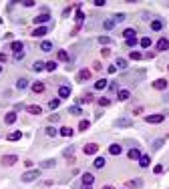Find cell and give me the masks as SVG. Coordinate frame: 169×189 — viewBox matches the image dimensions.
<instances>
[{
  "mask_svg": "<svg viewBox=\"0 0 169 189\" xmlns=\"http://www.w3.org/2000/svg\"><path fill=\"white\" fill-rule=\"evenodd\" d=\"M39 175H40L39 169H30V171H26V173H24L20 179H22L24 183H28V181H34V179H39Z\"/></svg>",
  "mask_w": 169,
  "mask_h": 189,
  "instance_id": "cell-1",
  "label": "cell"
},
{
  "mask_svg": "<svg viewBox=\"0 0 169 189\" xmlns=\"http://www.w3.org/2000/svg\"><path fill=\"white\" fill-rule=\"evenodd\" d=\"M48 20H50V12L46 10V8L42 10V14L34 16V24H42V26H44V22H48Z\"/></svg>",
  "mask_w": 169,
  "mask_h": 189,
  "instance_id": "cell-2",
  "label": "cell"
},
{
  "mask_svg": "<svg viewBox=\"0 0 169 189\" xmlns=\"http://www.w3.org/2000/svg\"><path fill=\"white\" fill-rule=\"evenodd\" d=\"M30 91L34 93V94H42V93L46 91V85L42 83V81H36V83H32V85H30Z\"/></svg>",
  "mask_w": 169,
  "mask_h": 189,
  "instance_id": "cell-3",
  "label": "cell"
},
{
  "mask_svg": "<svg viewBox=\"0 0 169 189\" xmlns=\"http://www.w3.org/2000/svg\"><path fill=\"white\" fill-rule=\"evenodd\" d=\"M155 48H157L159 53H165V50H169V38H159V40L155 42Z\"/></svg>",
  "mask_w": 169,
  "mask_h": 189,
  "instance_id": "cell-4",
  "label": "cell"
},
{
  "mask_svg": "<svg viewBox=\"0 0 169 189\" xmlns=\"http://www.w3.org/2000/svg\"><path fill=\"white\" fill-rule=\"evenodd\" d=\"M16 161H18V157H16V155H4L2 159H0V163H2L4 167H12Z\"/></svg>",
  "mask_w": 169,
  "mask_h": 189,
  "instance_id": "cell-5",
  "label": "cell"
},
{
  "mask_svg": "<svg viewBox=\"0 0 169 189\" xmlns=\"http://www.w3.org/2000/svg\"><path fill=\"white\" fill-rule=\"evenodd\" d=\"M89 79H91V71H89V68H81L79 75H77V81L79 83H87Z\"/></svg>",
  "mask_w": 169,
  "mask_h": 189,
  "instance_id": "cell-6",
  "label": "cell"
},
{
  "mask_svg": "<svg viewBox=\"0 0 169 189\" xmlns=\"http://www.w3.org/2000/svg\"><path fill=\"white\" fill-rule=\"evenodd\" d=\"M83 151H84V155H95V153L99 151V145L97 143H87L83 147Z\"/></svg>",
  "mask_w": 169,
  "mask_h": 189,
  "instance_id": "cell-7",
  "label": "cell"
},
{
  "mask_svg": "<svg viewBox=\"0 0 169 189\" xmlns=\"http://www.w3.org/2000/svg\"><path fill=\"white\" fill-rule=\"evenodd\" d=\"M143 187V179H131L125 183V189H141Z\"/></svg>",
  "mask_w": 169,
  "mask_h": 189,
  "instance_id": "cell-8",
  "label": "cell"
},
{
  "mask_svg": "<svg viewBox=\"0 0 169 189\" xmlns=\"http://www.w3.org/2000/svg\"><path fill=\"white\" fill-rule=\"evenodd\" d=\"M71 97V87L69 85H61L58 87V99H69Z\"/></svg>",
  "mask_w": 169,
  "mask_h": 189,
  "instance_id": "cell-9",
  "label": "cell"
},
{
  "mask_svg": "<svg viewBox=\"0 0 169 189\" xmlns=\"http://www.w3.org/2000/svg\"><path fill=\"white\" fill-rule=\"evenodd\" d=\"M145 123H149V125H153V123H163V115H147Z\"/></svg>",
  "mask_w": 169,
  "mask_h": 189,
  "instance_id": "cell-10",
  "label": "cell"
},
{
  "mask_svg": "<svg viewBox=\"0 0 169 189\" xmlns=\"http://www.w3.org/2000/svg\"><path fill=\"white\" fill-rule=\"evenodd\" d=\"M151 30H155V32L163 30V20L161 18H153L151 20Z\"/></svg>",
  "mask_w": 169,
  "mask_h": 189,
  "instance_id": "cell-11",
  "label": "cell"
},
{
  "mask_svg": "<svg viewBox=\"0 0 169 189\" xmlns=\"http://www.w3.org/2000/svg\"><path fill=\"white\" fill-rule=\"evenodd\" d=\"M8 46H10V50H12V53H16V54H18V53H22V48H24V44H22L20 40H14V42H10Z\"/></svg>",
  "mask_w": 169,
  "mask_h": 189,
  "instance_id": "cell-12",
  "label": "cell"
},
{
  "mask_svg": "<svg viewBox=\"0 0 169 189\" xmlns=\"http://www.w3.org/2000/svg\"><path fill=\"white\" fill-rule=\"evenodd\" d=\"M153 89H155V91H165V89H167V81L165 79H157L153 83Z\"/></svg>",
  "mask_w": 169,
  "mask_h": 189,
  "instance_id": "cell-13",
  "label": "cell"
},
{
  "mask_svg": "<svg viewBox=\"0 0 169 189\" xmlns=\"http://www.w3.org/2000/svg\"><path fill=\"white\" fill-rule=\"evenodd\" d=\"M139 157H141V151H139V149H129V151H127V159H131V161H139Z\"/></svg>",
  "mask_w": 169,
  "mask_h": 189,
  "instance_id": "cell-14",
  "label": "cell"
},
{
  "mask_svg": "<svg viewBox=\"0 0 169 189\" xmlns=\"http://www.w3.org/2000/svg\"><path fill=\"white\" fill-rule=\"evenodd\" d=\"M95 183V175L93 173H83V185H93Z\"/></svg>",
  "mask_w": 169,
  "mask_h": 189,
  "instance_id": "cell-15",
  "label": "cell"
},
{
  "mask_svg": "<svg viewBox=\"0 0 169 189\" xmlns=\"http://www.w3.org/2000/svg\"><path fill=\"white\" fill-rule=\"evenodd\" d=\"M14 121H16V111H10V113H6V117H4V123H6V125H12Z\"/></svg>",
  "mask_w": 169,
  "mask_h": 189,
  "instance_id": "cell-16",
  "label": "cell"
},
{
  "mask_svg": "<svg viewBox=\"0 0 169 189\" xmlns=\"http://www.w3.org/2000/svg\"><path fill=\"white\" fill-rule=\"evenodd\" d=\"M46 32H48V28H46V26H39V28H34V30H32V36L39 38V36H44Z\"/></svg>",
  "mask_w": 169,
  "mask_h": 189,
  "instance_id": "cell-17",
  "label": "cell"
},
{
  "mask_svg": "<svg viewBox=\"0 0 169 189\" xmlns=\"http://www.w3.org/2000/svg\"><path fill=\"white\" fill-rule=\"evenodd\" d=\"M28 113L30 115H42V107H39V105H28Z\"/></svg>",
  "mask_w": 169,
  "mask_h": 189,
  "instance_id": "cell-18",
  "label": "cell"
},
{
  "mask_svg": "<svg viewBox=\"0 0 169 189\" xmlns=\"http://www.w3.org/2000/svg\"><path fill=\"white\" fill-rule=\"evenodd\" d=\"M149 163H151V157H149V155H141V157H139V165H141L143 169H145V167H149Z\"/></svg>",
  "mask_w": 169,
  "mask_h": 189,
  "instance_id": "cell-19",
  "label": "cell"
},
{
  "mask_svg": "<svg viewBox=\"0 0 169 189\" xmlns=\"http://www.w3.org/2000/svg\"><path fill=\"white\" fill-rule=\"evenodd\" d=\"M119 94H117V99H119V101H127V99L131 97V93L127 91V89H121V91H117Z\"/></svg>",
  "mask_w": 169,
  "mask_h": 189,
  "instance_id": "cell-20",
  "label": "cell"
},
{
  "mask_svg": "<svg viewBox=\"0 0 169 189\" xmlns=\"http://www.w3.org/2000/svg\"><path fill=\"white\" fill-rule=\"evenodd\" d=\"M44 68H46V62H42V61H36L32 64V71L34 72H40V71H44Z\"/></svg>",
  "mask_w": 169,
  "mask_h": 189,
  "instance_id": "cell-21",
  "label": "cell"
},
{
  "mask_svg": "<svg viewBox=\"0 0 169 189\" xmlns=\"http://www.w3.org/2000/svg\"><path fill=\"white\" fill-rule=\"evenodd\" d=\"M57 58L61 62H69V53H66V50H58L57 53Z\"/></svg>",
  "mask_w": 169,
  "mask_h": 189,
  "instance_id": "cell-22",
  "label": "cell"
},
{
  "mask_svg": "<svg viewBox=\"0 0 169 189\" xmlns=\"http://www.w3.org/2000/svg\"><path fill=\"white\" fill-rule=\"evenodd\" d=\"M40 50L50 53V50H53V42H50V40H42V42H40Z\"/></svg>",
  "mask_w": 169,
  "mask_h": 189,
  "instance_id": "cell-23",
  "label": "cell"
},
{
  "mask_svg": "<svg viewBox=\"0 0 169 189\" xmlns=\"http://www.w3.org/2000/svg\"><path fill=\"white\" fill-rule=\"evenodd\" d=\"M95 89L97 91H103V89H107V79H99L95 83Z\"/></svg>",
  "mask_w": 169,
  "mask_h": 189,
  "instance_id": "cell-24",
  "label": "cell"
},
{
  "mask_svg": "<svg viewBox=\"0 0 169 189\" xmlns=\"http://www.w3.org/2000/svg\"><path fill=\"white\" fill-rule=\"evenodd\" d=\"M109 153H111V155H121V145L113 143L111 147H109Z\"/></svg>",
  "mask_w": 169,
  "mask_h": 189,
  "instance_id": "cell-25",
  "label": "cell"
},
{
  "mask_svg": "<svg viewBox=\"0 0 169 189\" xmlns=\"http://www.w3.org/2000/svg\"><path fill=\"white\" fill-rule=\"evenodd\" d=\"M26 87H28V79H18V83H16V89H18V91H24Z\"/></svg>",
  "mask_w": 169,
  "mask_h": 189,
  "instance_id": "cell-26",
  "label": "cell"
},
{
  "mask_svg": "<svg viewBox=\"0 0 169 189\" xmlns=\"http://www.w3.org/2000/svg\"><path fill=\"white\" fill-rule=\"evenodd\" d=\"M123 36H125V40L135 38V28H125V30H123Z\"/></svg>",
  "mask_w": 169,
  "mask_h": 189,
  "instance_id": "cell-27",
  "label": "cell"
},
{
  "mask_svg": "<svg viewBox=\"0 0 169 189\" xmlns=\"http://www.w3.org/2000/svg\"><path fill=\"white\" fill-rule=\"evenodd\" d=\"M54 165H57V161H54V159H48V161H42V163H40L42 169H50V167H54Z\"/></svg>",
  "mask_w": 169,
  "mask_h": 189,
  "instance_id": "cell-28",
  "label": "cell"
},
{
  "mask_svg": "<svg viewBox=\"0 0 169 189\" xmlns=\"http://www.w3.org/2000/svg\"><path fill=\"white\" fill-rule=\"evenodd\" d=\"M97 103H99V107H111V99L109 97H101Z\"/></svg>",
  "mask_w": 169,
  "mask_h": 189,
  "instance_id": "cell-29",
  "label": "cell"
},
{
  "mask_svg": "<svg viewBox=\"0 0 169 189\" xmlns=\"http://www.w3.org/2000/svg\"><path fill=\"white\" fill-rule=\"evenodd\" d=\"M139 44H141L143 48H149V46L153 44V42H151V38H149V36H143V38H141V42H139Z\"/></svg>",
  "mask_w": 169,
  "mask_h": 189,
  "instance_id": "cell-30",
  "label": "cell"
},
{
  "mask_svg": "<svg viewBox=\"0 0 169 189\" xmlns=\"http://www.w3.org/2000/svg\"><path fill=\"white\" fill-rule=\"evenodd\" d=\"M69 113H71V115H75V117H79V115L83 113V109H81V107H77V105H73V107L69 109Z\"/></svg>",
  "mask_w": 169,
  "mask_h": 189,
  "instance_id": "cell-31",
  "label": "cell"
},
{
  "mask_svg": "<svg viewBox=\"0 0 169 189\" xmlns=\"http://www.w3.org/2000/svg\"><path fill=\"white\" fill-rule=\"evenodd\" d=\"M18 139H22V133L20 131H14V133L8 135V141H18Z\"/></svg>",
  "mask_w": 169,
  "mask_h": 189,
  "instance_id": "cell-32",
  "label": "cell"
},
{
  "mask_svg": "<svg viewBox=\"0 0 169 189\" xmlns=\"http://www.w3.org/2000/svg\"><path fill=\"white\" fill-rule=\"evenodd\" d=\"M105 163H107V161H105V157H97V159H95V169L105 167Z\"/></svg>",
  "mask_w": 169,
  "mask_h": 189,
  "instance_id": "cell-33",
  "label": "cell"
},
{
  "mask_svg": "<svg viewBox=\"0 0 169 189\" xmlns=\"http://www.w3.org/2000/svg\"><path fill=\"white\" fill-rule=\"evenodd\" d=\"M113 26H115V20H113V18H109V20H105V22H103V28H105V30H111Z\"/></svg>",
  "mask_w": 169,
  "mask_h": 189,
  "instance_id": "cell-34",
  "label": "cell"
},
{
  "mask_svg": "<svg viewBox=\"0 0 169 189\" xmlns=\"http://www.w3.org/2000/svg\"><path fill=\"white\" fill-rule=\"evenodd\" d=\"M89 127H91V123H89V121H87V119H83V121H81V123H79V131H87V129H89Z\"/></svg>",
  "mask_w": 169,
  "mask_h": 189,
  "instance_id": "cell-35",
  "label": "cell"
},
{
  "mask_svg": "<svg viewBox=\"0 0 169 189\" xmlns=\"http://www.w3.org/2000/svg\"><path fill=\"white\" fill-rule=\"evenodd\" d=\"M83 18H84V12L81 10V8H77V24L83 26Z\"/></svg>",
  "mask_w": 169,
  "mask_h": 189,
  "instance_id": "cell-36",
  "label": "cell"
},
{
  "mask_svg": "<svg viewBox=\"0 0 169 189\" xmlns=\"http://www.w3.org/2000/svg\"><path fill=\"white\" fill-rule=\"evenodd\" d=\"M61 135L62 137H71V135H73V129H71V127H62L61 129Z\"/></svg>",
  "mask_w": 169,
  "mask_h": 189,
  "instance_id": "cell-37",
  "label": "cell"
},
{
  "mask_svg": "<svg viewBox=\"0 0 169 189\" xmlns=\"http://www.w3.org/2000/svg\"><path fill=\"white\" fill-rule=\"evenodd\" d=\"M117 127H131V121L129 119H119V121H117Z\"/></svg>",
  "mask_w": 169,
  "mask_h": 189,
  "instance_id": "cell-38",
  "label": "cell"
},
{
  "mask_svg": "<svg viewBox=\"0 0 169 189\" xmlns=\"http://www.w3.org/2000/svg\"><path fill=\"white\" fill-rule=\"evenodd\" d=\"M58 105H61V99H53L48 103V109H58Z\"/></svg>",
  "mask_w": 169,
  "mask_h": 189,
  "instance_id": "cell-39",
  "label": "cell"
},
{
  "mask_svg": "<svg viewBox=\"0 0 169 189\" xmlns=\"http://www.w3.org/2000/svg\"><path fill=\"white\" fill-rule=\"evenodd\" d=\"M97 40H99L101 44H113V40H111V38H109V36H99V38H97Z\"/></svg>",
  "mask_w": 169,
  "mask_h": 189,
  "instance_id": "cell-40",
  "label": "cell"
},
{
  "mask_svg": "<svg viewBox=\"0 0 169 189\" xmlns=\"http://www.w3.org/2000/svg\"><path fill=\"white\" fill-rule=\"evenodd\" d=\"M46 71H48V72L57 71V62H54V61H48V62H46Z\"/></svg>",
  "mask_w": 169,
  "mask_h": 189,
  "instance_id": "cell-41",
  "label": "cell"
},
{
  "mask_svg": "<svg viewBox=\"0 0 169 189\" xmlns=\"http://www.w3.org/2000/svg\"><path fill=\"white\" fill-rule=\"evenodd\" d=\"M81 101H83V103H93V101H95V97H93V93H87Z\"/></svg>",
  "mask_w": 169,
  "mask_h": 189,
  "instance_id": "cell-42",
  "label": "cell"
},
{
  "mask_svg": "<svg viewBox=\"0 0 169 189\" xmlns=\"http://www.w3.org/2000/svg\"><path fill=\"white\" fill-rule=\"evenodd\" d=\"M141 58H143L141 53H137V50H133V53H131V61H141Z\"/></svg>",
  "mask_w": 169,
  "mask_h": 189,
  "instance_id": "cell-43",
  "label": "cell"
},
{
  "mask_svg": "<svg viewBox=\"0 0 169 189\" xmlns=\"http://www.w3.org/2000/svg\"><path fill=\"white\" fill-rule=\"evenodd\" d=\"M44 133H46V135H48V137H54V135H57L58 131H57V129H54V127H46V131H44Z\"/></svg>",
  "mask_w": 169,
  "mask_h": 189,
  "instance_id": "cell-44",
  "label": "cell"
},
{
  "mask_svg": "<svg viewBox=\"0 0 169 189\" xmlns=\"http://www.w3.org/2000/svg\"><path fill=\"white\" fill-rule=\"evenodd\" d=\"M125 46L133 48V46H137V40H135V38H129V40H125Z\"/></svg>",
  "mask_w": 169,
  "mask_h": 189,
  "instance_id": "cell-45",
  "label": "cell"
},
{
  "mask_svg": "<svg viewBox=\"0 0 169 189\" xmlns=\"http://www.w3.org/2000/svg\"><path fill=\"white\" fill-rule=\"evenodd\" d=\"M115 67H117V68H125V67H127V61H125V58H119Z\"/></svg>",
  "mask_w": 169,
  "mask_h": 189,
  "instance_id": "cell-46",
  "label": "cell"
},
{
  "mask_svg": "<svg viewBox=\"0 0 169 189\" xmlns=\"http://www.w3.org/2000/svg\"><path fill=\"white\" fill-rule=\"evenodd\" d=\"M73 153H75V147H69V149H65V153H62V155L71 159V155H73Z\"/></svg>",
  "mask_w": 169,
  "mask_h": 189,
  "instance_id": "cell-47",
  "label": "cell"
},
{
  "mask_svg": "<svg viewBox=\"0 0 169 189\" xmlns=\"http://www.w3.org/2000/svg\"><path fill=\"white\" fill-rule=\"evenodd\" d=\"M107 87H109V93H115L117 89H119V85H117V83H111V85H107Z\"/></svg>",
  "mask_w": 169,
  "mask_h": 189,
  "instance_id": "cell-48",
  "label": "cell"
},
{
  "mask_svg": "<svg viewBox=\"0 0 169 189\" xmlns=\"http://www.w3.org/2000/svg\"><path fill=\"white\" fill-rule=\"evenodd\" d=\"M48 121H50V123H58V121H61V117L54 113V115H50V117H48Z\"/></svg>",
  "mask_w": 169,
  "mask_h": 189,
  "instance_id": "cell-49",
  "label": "cell"
},
{
  "mask_svg": "<svg viewBox=\"0 0 169 189\" xmlns=\"http://www.w3.org/2000/svg\"><path fill=\"white\" fill-rule=\"evenodd\" d=\"M153 173H155V175L163 173V165H155V167H153Z\"/></svg>",
  "mask_w": 169,
  "mask_h": 189,
  "instance_id": "cell-50",
  "label": "cell"
},
{
  "mask_svg": "<svg viewBox=\"0 0 169 189\" xmlns=\"http://www.w3.org/2000/svg\"><path fill=\"white\" fill-rule=\"evenodd\" d=\"M101 54H103L105 58H109V57H111V50H109V48H103V50H101Z\"/></svg>",
  "mask_w": 169,
  "mask_h": 189,
  "instance_id": "cell-51",
  "label": "cell"
},
{
  "mask_svg": "<svg viewBox=\"0 0 169 189\" xmlns=\"http://www.w3.org/2000/svg\"><path fill=\"white\" fill-rule=\"evenodd\" d=\"M22 6L30 8V6H34V2H32V0H24V2H22Z\"/></svg>",
  "mask_w": 169,
  "mask_h": 189,
  "instance_id": "cell-52",
  "label": "cell"
},
{
  "mask_svg": "<svg viewBox=\"0 0 169 189\" xmlns=\"http://www.w3.org/2000/svg\"><path fill=\"white\" fill-rule=\"evenodd\" d=\"M107 71H109V75H113V72L117 71V67H115V64H109V68H107Z\"/></svg>",
  "mask_w": 169,
  "mask_h": 189,
  "instance_id": "cell-53",
  "label": "cell"
},
{
  "mask_svg": "<svg viewBox=\"0 0 169 189\" xmlns=\"http://www.w3.org/2000/svg\"><path fill=\"white\" fill-rule=\"evenodd\" d=\"M24 58V53H18V54H14V61H22Z\"/></svg>",
  "mask_w": 169,
  "mask_h": 189,
  "instance_id": "cell-54",
  "label": "cell"
},
{
  "mask_svg": "<svg viewBox=\"0 0 169 189\" xmlns=\"http://www.w3.org/2000/svg\"><path fill=\"white\" fill-rule=\"evenodd\" d=\"M141 113H143L141 107H135V109H133V115H141Z\"/></svg>",
  "mask_w": 169,
  "mask_h": 189,
  "instance_id": "cell-55",
  "label": "cell"
},
{
  "mask_svg": "<svg viewBox=\"0 0 169 189\" xmlns=\"http://www.w3.org/2000/svg\"><path fill=\"white\" fill-rule=\"evenodd\" d=\"M6 61H8V57L4 53H0V62H6Z\"/></svg>",
  "mask_w": 169,
  "mask_h": 189,
  "instance_id": "cell-56",
  "label": "cell"
},
{
  "mask_svg": "<svg viewBox=\"0 0 169 189\" xmlns=\"http://www.w3.org/2000/svg\"><path fill=\"white\" fill-rule=\"evenodd\" d=\"M113 20H125V14H117V16H115V18H113Z\"/></svg>",
  "mask_w": 169,
  "mask_h": 189,
  "instance_id": "cell-57",
  "label": "cell"
},
{
  "mask_svg": "<svg viewBox=\"0 0 169 189\" xmlns=\"http://www.w3.org/2000/svg\"><path fill=\"white\" fill-rule=\"evenodd\" d=\"M103 189H115V187H113V185H105Z\"/></svg>",
  "mask_w": 169,
  "mask_h": 189,
  "instance_id": "cell-58",
  "label": "cell"
},
{
  "mask_svg": "<svg viewBox=\"0 0 169 189\" xmlns=\"http://www.w3.org/2000/svg\"><path fill=\"white\" fill-rule=\"evenodd\" d=\"M83 189H91V185H83Z\"/></svg>",
  "mask_w": 169,
  "mask_h": 189,
  "instance_id": "cell-59",
  "label": "cell"
},
{
  "mask_svg": "<svg viewBox=\"0 0 169 189\" xmlns=\"http://www.w3.org/2000/svg\"><path fill=\"white\" fill-rule=\"evenodd\" d=\"M0 72H2V67H0Z\"/></svg>",
  "mask_w": 169,
  "mask_h": 189,
  "instance_id": "cell-60",
  "label": "cell"
}]
</instances>
